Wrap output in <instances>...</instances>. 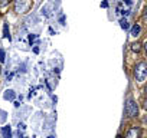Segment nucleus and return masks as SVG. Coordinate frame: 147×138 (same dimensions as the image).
<instances>
[{"instance_id":"1","label":"nucleus","mask_w":147,"mask_h":138,"mask_svg":"<svg viewBox=\"0 0 147 138\" xmlns=\"http://www.w3.org/2000/svg\"><path fill=\"white\" fill-rule=\"evenodd\" d=\"M134 76L138 82H143L147 76V66H146V62H138L134 68Z\"/></svg>"},{"instance_id":"2","label":"nucleus","mask_w":147,"mask_h":138,"mask_svg":"<svg viewBox=\"0 0 147 138\" xmlns=\"http://www.w3.org/2000/svg\"><path fill=\"white\" fill-rule=\"evenodd\" d=\"M133 6V0H120L117 5V12L120 15H128Z\"/></svg>"},{"instance_id":"3","label":"nucleus","mask_w":147,"mask_h":138,"mask_svg":"<svg viewBox=\"0 0 147 138\" xmlns=\"http://www.w3.org/2000/svg\"><path fill=\"white\" fill-rule=\"evenodd\" d=\"M125 114H127V117H130V118L137 117L138 109H137V104H136L133 99H128V101H127V104H125Z\"/></svg>"},{"instance_id":"4","label":"nucleus","mask_w":147,"mask_h":138,"mask_svg":"<svg viewBox=\"0 0 147 138\" xmlns=\"http://www.w3.org/2000/svg\"><path fill=\"white\" fill-rule=\"evenodd\" d=\"M29 0H16V12L18 13H25L29 9Z\"/></svg>"},{"instance_id":"5","label":"nucleus","mask_w":147,"mask_h":138,"mask_svg":"<svg viewBox=\"0 0 147 138\" xmlns=\"http://www.w3.org/2000/svg\"><path fill=\"white\" fill-rule=\"evenodd\" d=\"M141 129L140 128H130L125 134V138H140Z\"/></svg>"},{"instance_id":"6","label":"nucleus","mask_w":147,"mask_h":138,"mask_svg":"<svg viewBox=\"0 0 147 138\" xmlns=\"http://www.w3.org/2000/svg\"><path fill=\"white\" fill-rule=\"evenodd\" d=\"M2 134H3V138H12V128L9 125L3 127L2 128Z\"/></svg>"},{"instance_id":"7","label":"nucleus","mask_w":147,"mask_h":138,"mask_svg":"<svg viewBox=\"0 0 147 138\" xmlns=\"http://www.w3.org/2000/svg\"><path fill=\"white\" fill-rule=\"evenodd\" d=\"M140 30H141V27L138 26V25H134L133 27H131V36H138V33H140Z\"/></svg>"},{"instance_id":"8","label":"nucleus","mask_w":147,"mask_h":138,"mask_svg":"<svg viewBox=\"0 0 147 138\" xmlns=\"http://www.w3.org/2000/svg\"><path fill=\"white\" fill-rule=\"evenodd\" d=\"M5 99H10V101H13V99H15V92H13L12 89H7V91L5 92Z\"/></svg>"},{"instance_id":"9","label":"nucleus","mask_w":147,"mask_h":138,"mask_svg":"<svg viewBox=\"0 0 147 138\" xmlns=\"http://www.w3.org/2000/svg\"><path fill=\"white\" fill-rule=\"evenodd\" d=\"M3 36H5L6 39L10 40V32H9V26H7V23H5V26H3Z\"/></svg>"},{"instance_id":"10","label":"nucleus","mask_w":147,"mask_h":138,"mask_svg":"<svg viewBox=\"0 0 147 138\" xmlns=\"http://www.w3.org/2000/svg\"><path fill=\"white\" fill-rule=\"evenodd\" d=\"M120 26H121L124 30H127V29L130 27V26H128V22H127L125 19H121V22H120Z\"/></svg>"},{"instance_id":"11","label":"nucleus","mask_w":147,"mask_h":138,"mask_svg":"<svg viewBox=\"0 0 147 138\" xmlns=\"http://www.w3.org/2000/svg\"><path fill=\"white\" fill-rule=\"evenodd\" d=\"M140 46H141V45L136 42V43H133V45H131V50H133V52H140V49H141Z\"/></svg>"},{"instance_id":"12","label":"nucleus","mask_w":147,"mask_h":138,"mask_svg":"<svg viewBox=\"0 0 147 138\" xmlns=\"http://www.w3.org/2000/svg\"><path fill=\"white\" fill-rule=\"evenodd\" d=\"M10 3V0H0V7H5Z\"/></svg>"},{"instance_id":"13","label":"nucleus","mask_w":147,"mask_h":138,"mask_svg":"<svg viewBox=\"0 0 147 138\" xmlns=\"http://www.w3.org/2000/svg\"><path fill=\"white\" fill-rule=\"evenodd\" d=\"M0 62H5V50L0 49Z\"/></svg>"},{"instance_id":"14","label":"nucleus","mask_w":147,"mask_h":138,"mask_svg":"<svg viewBox=\"0 0 147 138\" xmlns=\"http://www.w3.org/2000/svg\"><path fill=\"white\" fill-rule=\"evenodd\" d=\"M5 119H6V112L0 111V121H5Z\"/></svg>"},{"instance_id":"15","label":"nucleus","mask_w":147,"mask_h":138,"mask_svg":"<svg viewBox=\"0 0 147 138\" xmlns=\"http://www.w3.org/2000/svg\"><path fill=\"white\" fill-rule=\"evenodd\" d=\"M36 39H38V36H36V35H29V42H30V43H32L33 40H36Z\"/></svg>"},{"instance_id":"16","label":"nucleus","mask_w":147,"mask_h":138,"mask_svg":"<svg viewBox=\"0 0 147 138\" xmlns=\"http://www.w3.org/2000/svg\"><path fill=\"white\" fill-rule=\"evenodd\" d=\"M101 6H102V7H107V6H108V3H107V2H102V5H101Z\"/></svg>"},{"instance_id":"17","label":"nucleus","mask_w":147,"mask_h":138,"mask_svg":"<svg viewBox=\"0 0 147 138\" xmlns=\"http://www.w3.org/2000/svg\"><path fill=\"white\" fill-rule=\"evenodd\" d=\"M0 69H2V68H0Z\"/></svg>"}]
</instances>
